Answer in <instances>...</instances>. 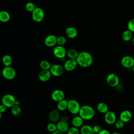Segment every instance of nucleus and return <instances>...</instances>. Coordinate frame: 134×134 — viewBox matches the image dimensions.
Masks as SVG:
<instances>
[{"mask_svg": "<svg viewBox=\"0 0 134 134\" xmlns=\"http://www.w3.org/2000/svg\"><path fill=\"white\" fill-rule=\"evenodd\" d=\"M10 18V14L5 10H2L0 12V20L3 23L8 22Z\"/></svg>", "mask_w": 134, "mask_h": 134, "instance_id": "24", "label": "nucleus"}, {"mask_svg": "<svg viewBox=\"0 0 134 134\" xmlns=\"http://www.w3.org/2000/svg\"><path fill=\"white\" fill-rule=\"evenodd\" d=\"M47 129L48 131L52 133L55 131L57 130V125L54 124V122H50L47 126Z\"/></svg>", "mask_w": 134, "mask_h": 134, "instance_id": "30", "label": "nucleus"}, {"mask_svg": "<svg viewBox=\"0 0 134 134\" xmlns=\"http://www.w3.org/2000/svg\"><path fill=\"white\" fill-rule=\"evenodd\" d=\"M81 106L80 103L75 99H70L68 100V110L73 115H76L79 113Z\"/></svg>", "mask_w": 134, "mask_h": 134, "instance_id": "3", "label": "nucleus"}, {"mask_svg": "<svg viewBox=\"0 0 134 134\" xmlns=\"http://www.w3.org/2000/svg\"><path fill=\"white\" fill-rule=\"evenodd\" d=\"M68 100L66 99H63L57 103V107L58 110L59 111H64L68 109Z\"/></svg>", "mask_w": 134, "mask_h": 134, "instance_id": "22", "label": "nucleus"}, {"mask_svg": "<svg viewBox=\"0 0 134 134\" xmlns=\"http://www.w3.org/2000/svg\"><path fill=\"white\" fill-rule=\"evenodd\" d=\"M36 6L35 5L34 3L31 2H27L26 5H25V8L29 12H32L36 8Z\"/></svg>", "mask_w": 134, "mask_h": 134, "instance_id": "31", "label": "nucleus"}, {"mask_svg": "<svg viewBox=\"0 0 134 134\" xmlns=\"http://www.w3.org/2000/svg\"><path fill=\"white\" fill-rule=\"evenodd\" d=\"M104 120L106 123L108 125H113L116 121V116L113 111L108 110L104 115Z\"/></svg>", "mask_w": 134, "mask_h": 134, "instance_id": "12", "label": "nucleus"}, {"mask_svg": "<svg viewBox=\"0 0 134 134\" xmlns=\"http://www.w3.org/2000/svg\"><path fill=\"white\" fill-rule=\"evenodd\" d=\"M97 134H111V133L107 129H102L101 131Z\"/></svg>", "mask_w": 134, "mask_h": 134, "instance_id": "38", "label": "nucleus"}, {"mask_svg": "<svg viewBox=\"0 0 134 134\" xmlns=\"http://www.w3.org/2000/svg\"><path fill=\"white\" fill-rule=\"evenodd\" d=\"M107 84L111 87H116L119 85V79L117 75L115 73L109 74L106 77Z\"/></svg>", "mask_w": 134, "mask_h": 134, "instance_id": "8", "label": "nucleus"}, {"mask_svg": "<svg viewBox=\"0 0 134 134\" xmlns=\"http://www.w3.org/2000/svg\"><path fill=\"white\" fill-rule=\"evenodd\" d=\"M79 114L84 120H89L94 118L95 110L90 105H84L81 107Z\"/></svg>", "mask_w": 134, "mask_h": 134, "instance_id": "2", "label": "nucleus"}, {"mask_svg": "<svg viewBox=\"0 0 134 134\" xmlns=\"http://www.w3.org/2000/svg\"><path fill=\"white\" fill-rule=\"evenodd\" d=\"M79 53L74 49H69L67 51V55L69 57V59H74V60H76L78 55H79Z\"/></svg>", "mask_w": 134, "mask_h": 134, "instance_id": "27", "label": "nucleus"}, {"mask_svg": "<svg viewBox=\"0 0 134 134\" xmlns=\"http://www.w3.org/2000/svg\"><path fill=\"white\" fill-rule=\"evenodd\" d=\"M7 107L6 106H5L4 105H3V104H2L0 105V113H3L5 112L6 110V109H7Z\"/></svg>", "mask_w": 134, "mask_h": 134, "instance_id": "37", "label": "nucleus"}, {"mask_svg": "<svg viewBox=\"0 0 134 134\" xmlns=\"http://www.w3.org/2000/svg\"><path fill=\"white\" fill-rule=\"evenodd\" d=\"M16 101V99L14 96L10 94H5L2 98V104L8 108H12L14 106Z\"/></svg>", "mask_w": 134, "mask_h": 134, "instance_id": "4", "label": "nucleus"}, {"mask_svg": "<svg viewBox=\"0 0 134 134\" xmlns=\"http://www.w3.org/2000/svg\"><path fill=\"white\" fill-rule=\"evenodd\" d=\"M115 127L117 129H121L124 127L125 123L119 119V120L116 121V122L115 123Z\"/></svg>", "mask_w": 134, "mask_h": 134, "instance_id": "34", "label": "nucleus"}, {"mask_svg": "<svg viewBox=\"0 0 134 134\" xmlns=\"http://www.w3.org/2000/svg\"><path fill=\"white\" fill-rule=\"evenodd\" d=\"M51 73L50 70H42L38 75L39 79L41 82H47L50 79Z\"/></svg>", "mask_w": 134, "mask_h": 134, "instance_id": "16", "label": "nucleus"}, {"mask_svg": "<svg viewBox=\"0 0 134 134\" xmlns=\"http://www.w3.org/2000/svg\"><path fill=\"white\" fill-rule=\"evenodd\" d=\"M32 19L35 22L41 21L44 17V13L43 9L40 7H36L35 10L31 13Z\"/></svg>", "mask_w": 134, "mask_h": 134, "instance_id": "6", "label": "nucleus"}, {"mask_svg": "<svg viewBox=\"0 0 134 134\" xmlns=\"http://www.w3.org/2000/svg\"><path fill=\"white\" fill-rule=\"evenodd\" d=\"M77 29L73 27H68L65 30V34L69 38H75L77 35Z\"/></svg>", "mask_w": 134, "mask_h": 134, "instance_id": "18", "label": "nucleus"}, {"mask_svg": "<svg viewBox=\"0 0 134 134\" xmlns=\"http://www.w3.org/2000/svg\"><path fill=\"white\" fill-rule=\"evenodd\" d=\"M77 64H78L76 60L69 59L65 62L63 66L65 70L68 71H71L76 68Z\"/></svg>", "mask_w": 134, "mask_h": 134, "instance_id": "14", "label": "nucleus"}, {"mask_svg": "<svg viewBox=\"0 0 134 134\" xmlns=\"http://www.w3.org/2000/svg\"><path fill=\"white\" fill-rule=\"evenodd\" d=\"M44 44L46 46L51 47L57 43V37L53 35L47 36L44 39Z\"/></svg>", "mask_w": 134, "mask_h": 134, "instance_id": "15", "label": "nucleus"}, {"mask_svg": "<svg viewBox=\"0 0 134 134\" xmlns=\"http://www.w3.org/2000/svg\"><path fill=\"white\" fill-rule=\"evenodd\" d=\"M93 129L94 133H98L102 130V128L99 125H95L93 127Z\"/></svg>", "mask_w": 134, "mask_h": 134, "instance_id": "36", "label": "nucleus"}, {"mask_svg": "<svg viewBox=\"0 0 134 134\" xmlns=\"http://www.w3.org/2000/svg\"><path fill=\"white\" fill-rule=\"evenodd\" d=\"M80 131L79 130L78 128L72 126L70 127L67 131V134H80Z\"/></svg>", "mask_w": 134, "mask_h": 134, "instance_id": "32", "label": "nucleus"}, {"mask_svg": "<svg viewBox=\"0 0 134 134\" xmlns=\"http://www.w3.org/2000/svg\"><path fill=\"white\" fill-rule=\"evenodd\" d=\"M64 70L65 69L64 68V66H63L62 65L58 64H55L51 65L50 71L52 75L58 77L63 75L64 72Z\"/></svg>", "mask_w": 134, "mask_h": 134, "instance_id": "7", "label": "nucleus"}, {"mask_svg": "<svg viewBox=\"0 0 134 134\" xmlns=\"http://www.w3.org/2000/svg\"><path fill=\"white\" fill-rule=\"evenodd\" d=\"M57 129L62 132H67L70 128L69 124L66 122H64L61 120H59L57 124Z\"/></svg>", "mask_w": 134, "mask_h": 134, "instance_id": "19", "label": "nucleus"}, {"mask_svg": "<svg viewBox=\"0 0 134 134\" xmlns=\"http://www.w3.org/2000/svg\"><path fill=\"white\" fill-rule=\"evenodd\" d=\"M128 28L130 31L134 32V19H131L128 23Z\"/></svg>", "mask_w": 134, "mask_h": 134, "instance_id": "35", "label": "nucleus"}, {"mask_svg": "<svg viewBox=\"0 0 134 134\" xmlns=\"http://www.w3.org/2000/svg\"><path fill=\"white\" fill-rule=\"evenodd\" d=\"M2 62L5 66H10L13 62L12 57L8 54H6L4 55L2 58Z\"/></svg>", "mask_w": 134, "mask_h": 134, "instance_id": "25", "label": "nucleus"}, {"mask_svg": "<svg viewBox=\"0 0 134 134\" xmlns=\"http://www.w3.org/2000/svg\"><path fill=\"white\" fill-rule=\"evenodd\" d=\"M2 75L6 80H11L14 79L16 75V72L15 70L12 66H5L2 70Z\"/></svg>", "mask_w": 134, "mask_h": 134, "instance_id": "5", "label": "nucleus"}, {"mask_svg": "<svg viewBox=\"0 0 134 134\" xmlns=\"http://www.w3.org/2000/svg\"><path fill=\"white\" fill-rule=\"evenodd\" d=\"M97 109L99 113L105 114L108 111V107L106 103L100 102L97 104Z\"/></svg>", "mask_w": 134, "mask_h": 134, "instance_id": "23", "label": "nucleus"}, {"mask_svg": "<svg viewBox=\"0 0 134 134\" xmlns=\"http://www.w3.org/2000/svg\"><path fill=\"white\" fill-rule=\"evenodd\" d=\"M52 134H63V132H61V131H60L57 130L55 131L54 132H52Z\"/></svg>", "mask_w": 134, "mask_h": 134, "instance_id": "40", "label": "nucleus"}, {"mask_svg": "<svg viewBox=\"0 0 134 134\" xmlns=\"http://www.w3.org/2000/svg\"><path fill=\"white\" fill-rule=\"evenodd\" d=\"M65 94L64 92L59 89L55 90L51 94V98L52 100L56 102H59L64 99Z\"/></svg>", "mask_w": 134, "mask_h": 134, "instance_id": "10", "label": "nucleus"}, {"mask_svg": "<svg viewBox=\"0 0 134 134\" xmlns=\"http://www.w3.org/2000/svg\"><path fill=\"white\" fill-rule=\"evenodd\" d=\"M132 117L131 112L129 110H124L122 111L119 115V119L124 123L129 121Z\"/></svg>", "mask_w": 134, "mask_h": 134, "instance_id": "13", "label": "nucleus"}, {"mask_svg": "<svg viewBox=\"0 0 134 134\" xmlns=\"http://www.w3.org/2000/svg\"><path fill=\"white\" fill-rule=\"evenodd\" d=\"M83 120L84 119L81 117L80 116H76L74 117L72 120V126L76 128L81 127L83 126Z\"/></svg>", "mask_w": 134, "mask_h": 134, "instance_id": "20", "label": "nucleus"}, {"mask_svg": "<svg viewBox=\"0 0 134 134\" xmlns=\"http://www.w3.org/2000/svg\"><path fill=\"white\" fill-rule=\"evenodd\" d=\"M40 67L42 70H50L51 65L47 60H42L40 63Z\"/></svg>", "mask_w": 134, "mask_h": 134, "instance_id": "28", "label": "nucleus"}, {"mask_svg": "<svg viewBox=\"0 0 134 134\" xmlns=\"http://www.w3.org/2000/svg\"><path fill=\"white\" fill-rule=\"evenodd\" d=\"M131 41H132V43L133 45L134 46V38H132V39H131Z\"/></svg>", "mask_w": 134, "mask_h": 134, "instance_id": "43", "label": "nucleus"}, {"mask_svg": "<svg viewBox=\"0 0 134 134\" xmlns=\"http://www.w3.org/2000/svg\"><path fill=\"white\" fill-rule=\"evenodd\" d=\"M122 39L124 41H128L132 39V32L129 30L124 31L121 35Z\"/></svg>", "mask_w": 134, "mask_h": 134, "instance_id": "26", "label": "nucleus"}, {"mask_svg": "<svg viewBox=\"0 0 134 134\" xmlns=\"http://www.w3.org/2000/svg\"><path fill=\"white\" fill-rule=\"evenodd\" d=\"M66 42V38L63 36H59L57 37V44L59 46H63Z\"/></svg>", "mask_w": 134, "mask_h": 134, "instance_id": "33", "label": "nucleus"}, {"mask_svg": "<svg viewBox=\"0 0 134 134\" xmlns=\"http://www.w3.org/2000/svg\"><path fill=\"white\" fill-rule=\"evenodd\" d=\"M121 64L126 68H132L134 65V59L129 55L124 56L121 60Z\"/></svg>", "mask_w": 134, "mask_h": 134, "instance_id": "11", "label": "nucleus"}, {"mask_svg": "<svg viewBox=\"0 0 134 134\" xmlns=\"http://www.w3.org/2000/svg\"><path fill=\"white\" fill-rule=\"evenodd\" d=\"M20 104V101H19V100H16V103H15V105L19 106Z\"/></svg>", "mask_w": 134, "mask_h": 134, "instance_id": "41", "label": "nucleus"}, {"mask_svg": "<svg viewBox=\"0 0 134 134\" xmlns=\"http://www.w3.org/2000/svg\"><path fill=\"white\" fill-rule=\"evenodd\" d=\"M111 134H121V133H120L118 132H114L112 133Z\"/></svg>", "mask_w": 134, "mask_h": 134, "instance_id": "42", "label": "nucleus"}, {"mask_svg": "<svg viewBox=\"0 0 134 134\" xmlns=\"http://www.w3.org/2000/svg\"><path fill=\"white\" fill-rule=\"evenodd\" d=\"M76 60L80 66L83 68H87L92 65L93 58L90 53L87 51H82L79 53Z\"/></svg>", "mask_w": 134, "mask_h": 134, "instance_id": "1", "label": "nucleus"}, {"mask_svg": "<svg viewBox=\"0 0 134 134\" xmlns=\"http://www.w3.org/2000/svg\"><path fill=\"white\" fill-rule=\"evenodd\" d=\"M81 134H94L93 127L89 125H83L80 130Z\"/></svg>", "mask_w": 134, "mask_h": 134, "instance_id": "21", "label": "nucleus"}, {"mask_svg": "<svg viewBox=\"0 0 134 134\" xmlns=\"http://www.w3.org/2000/svg\"><path fill=\"white\" fill-rule=\"evenodd\" d=\"M132 71L133 72V73H134V65L133 66V67L132 68Z\"/></svg>", "mask_w": 134, "mask_h": 134, "instance_id": "44", "label": "nucleus"}, {"mask_svg": "<svg viewBox=\"0 0 134 134\" xmlns=\"http://www.w3.org/2000/svg\"><path fill=\"white\" fill-rule=\"evenodd\" d=\"M48 117L50 120L52 122H58L59 119H60L59 111L57 109L52 110L49 113Z\"/></svg>", "mask_w": 134, "mask_h": 134, "instance_id": "17", "label": "nucleus"}, {"mask_svg": "<svg viewBox=\"0 0 134 134\" xmlns=\"http://www.w3.org/2000/svg\"><path fill=\"white\" fill-rule=\"evenodd\" d=\"M60 120L64 121V122H68V121H69V118L68 117L66 116H63L60 118Z\"/></svg>", "mask_w": 134, "mask_h": 134, "instance_id": "39", "label": "nucleus"}, {"mask_svg": "<svg viewBox=\"0 0 134 134\" xmlns=\"http://www.w3.org/2000/svg\"><path fill=\"white\" fill-rule=\"evenodd\" d=\"M53 53L54 55L59 59H63L67 54V51L65 48L62 46L59 45L54 48Z\"/></svg>", "mask_w": 134, "mask_h": 134, "instance_id": "9", "label": "nucleus"}, {"mask_svg": "<svg viewBox=\"0 0 134 134\" xmlns=\"http://www.w3.org/2000/svg\"><path fill=\"white\" fill-rule=\"evenodd\" d=\"M12 114L15 116H18L21 114V109L19 106L15 105L11 108Z\"/></svg>", "mask_w": 134, "mask_h": 134, "instance_id": "29", "label": "nucleus"}]
</instances>
